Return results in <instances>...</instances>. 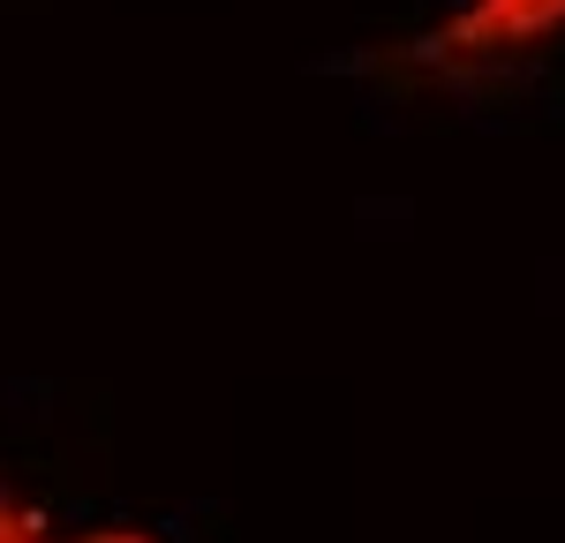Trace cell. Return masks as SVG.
Returning <instances> with one entry per match:
<instances>
[{
  "instance_id": "6da1fadb",
  "label": "cell",
  "mask_w": 565,
  "mask_h": 543,
  "mask_svg": "<svg viewBox=\"0 0 565 543\" xmlns=\"http://www.w3.org/2000/svg\"><path fill=\"white\" fill-rule=\"evenodd\" d=\"M565 39V0H460L430 31L377 53L392 84H468Z\"/></svg>"
},
{
  "instance_id": "7a4b0ae2",
  "label": "cell",
  "mask_w": 565,
  "mask_h": 543,
  "mask_svg": "<svg viewBox=\"0 0 565 543\" xmlns=\"http://www.w3.org/2000/svg\"><path fill=\"white\" fill-rule=\"evenodd\" d=\"M45 536H53V521H45L39 505L0 476V543H45Z\"/></svg>"
},
{
  "instance_id": "3957f363",
  "label": "cell",
  "mask_w": 565,
  "mask_h": 543,
  "mask_svg": "<svg viewBox=\"0 0 565 543\" xmlns=\"http://www.w3.org/2000/svg\"><path fill=\"white\" fill-rule=\"evenodd\" d=\"M45 543H167V536H151L136 521H90V529H68V536H45Z\"/></svg>"
}]
</instances>
